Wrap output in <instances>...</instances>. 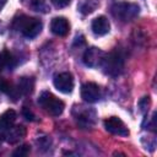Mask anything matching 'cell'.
<instances>
[{
  "mask_svg": "<svg viewBox=\"0 0 157 157\" xmlns=\"http://www.w3.org/2000/svg\"><path fill=\"white\" fill-rule=\"evenodd\" d=\"M74 114H75L77 123L83 128H87V126H91L94 124L96 112L93 109H87V108L80 105V107H76V109L74 110Z\"/></svg>",
  "mask_w": 157,
  "mask_h": 157,
  "instance_id": "8",
  "label": "cell"
},
{
  "mask_svg": "<svg viewBox=\"0 0 157 157\" xmlns=\"http://www.w3.org/2000/svg\"><path fill=\"white\" fill-rule=\"evenodd\" d=\"M104 52L101 50L99 48H96V47H91L88 49H86V52L83 53V63L86 66L88 67H97V66H101L102 61H103V58H104Z\"/></svg>",
  "mask_w": 157,
  "mask_h": 157,
  "instance_id": "7",
  "label": "cell"
},
{
  "mask_svg": "<svg viewBox=\"0 0 157 157\" xmlns=\"http://www.w3.org/2000/svg\"><path fill=\"white\" fill-rule=\"evenodd\" d=\"M124 65H125L124 54L118 49H114L110 53L104 54L103 61L101 64V66L103 69V72L109 75V76L120 75L124 70Z\"/></svg>",
  "mask_w": 157,
  "mask_h": 157,
  "instance_id": "2",
  "label": "cell"
},
{
  "mask_svg": "<svg viewBox=\"0 0 157 157\" xmlns=\"http://www.w3.org/2000/svg\"><path fill=\"white\" fill-rule=\"evenodd\" d=\"M38 145L40 146V147H49L50 146V139L49 137H47V136H43V137H39V140H38Z\"/></svg>",
  "mask_w": 157,
  "mask_h": 157,
  "instance_id": "19",
  "label": "cell"
},
{
  "mask_svg": "<svg viewBox=\"0 0 157 157\" xmlns=\"http://www.w3.org/2000/svg\"><path fill=\"white\" fill-rule=\"evenodd\" d=\"M50 31L58 37H65L70 31V23L65 17H54L50 22Z\"/></svg>",
  "mask_w": 157,
  "mask_h": 157,
  "instance_id": "10",
  "label": "cell"
},
{
  "mask_svg": "<svg viewBox=\"0 0 157 157\" xmlns=\"http://www.w3.org/2000/svg\"><path fill=\"white\" fill-rule=\"evenodd\" d=\"M54 87L61 93H70L74 90V77L70 72H60L54 76Z\"/></svg>",
  "mask_w": 157,
  "mask_h": 157,
  "instance_id": "5",
  "label": "cell"
},
{
  "mask_svg": "<svg viewBox=\"0 0 157 157\" xmlns=\"http://www.w3.org/2000/svg\"><path fill=\"white\" fill-rule=\"evenodd\" d=\"M140 12V7L132 2H117L112 7V13L121 22L132 21Z\"/></svg>",
  "mask_w": 157,
  "mask_h": 157,
  "instance_id": "4",
  "label": "cell"
},
{
  "mask_svg": "<svg viewBox=\"0 0 157 157\" xmlns=\"http://www.w3.org/2000/svg\"><path fill=\"white\" fill-rule=\"evenodd\" d=\"M38 103L48 114L53 117H59L64 112V108H65L64 102L59 99L58 97H55L49 91H44L39 94Z\"/></svg>",
  "mask_w": 157,
  "mask_h": 157,
  "instance_id": "3",
  "label": "cell"
},
{
  "mask_svg": "<svg viewBox=\"0 0 157 157\" xmlns=\"http://www.w3.org/2000/svg\"><path fill=\"white\" fill-rule=\"evenodd\" d=\"M5 131H6L5 132V139L10 144H16L26 136V128L22 126V125L11 126L10 129H7Z\"/></svg>",
  "mask_w": 157,
  "mask_h": 157,
  "instance_id": "12",
  "label": "cell"
},
{
  "mask_svg": "<svg viewBox=\"0 0 157 157\" xmlns=\"http://www.w3.org/2000/svg\"><path fill=\"white\" fill-rule=\"evenodd\" d=\"M150 105H151V98L148 96H145L139 101V108H140V112L142 114H146L148 112Z\"/></svg>",
  "mask_w": 157,
  "mask_h": 157,
  "instance_id": "18",
  "label": "cell"
},
{
  "mask_svg": "<svg viewBox=\"0 0 157 157\" xmlns=\"http://www.w3.org/2000/svg\"><path fill=\"white\" fill-rule=\"evenodd\" d=\"M98 6H99L98 0H82L78 4V11L83 15H88L92 13Z\"/></svg>",
  "mask_w": 157,
  "mask_h": 157,
  "instance_id": "15",
  "label": "cell"
},
{
  "mask_svg": "<svg viewBox=\"0 0 157 157\" xmlns=\"http://www.w3.org/2000/svg\"><path fill=\"white\" fill-rule=\"evenodd\" d=\"M91 28L96 36H104L109 32L110 25H109V21L105 16H98L92 21Z\"/></svg>",
  "mask_w": 157,
  "mask_h": 157,
  "instance_id": "11",
  "label": "cell"
},
{
  "mask_svg": "<svg viewBox=\"0 0 157 157\" xmlns=\"http://www.w3.org/2000/svg\"><path fill=\"white\" fill-rule=\"evenodd\" d=\"M5 66H7V61H6V53H5V52H2V53H0V71H1Z\"/></svg>",
  "mask_w": 157,
  "mask_h": 157,
  "instance_id": "22",
  "label": "cell"
},
{
  "mask_svg": "<svg viewBox=\"0 0 157 157\" xmlns=\"http://www.w3.org/2000/svg\"><path fill=\"white\" fill-rule=\"evenodd\" d=\"M29 6L34 11L42 12V13H47L50 10V7L45 0H29Z\"/></svg>",
  "mask_w": 157,
  "mask_h": 157,
  "instance_id": "16",
  "label": "cell"
},
{
  "mask_svg": "<svg viewBox=\"0 0 157 157\" xmlns=\"http://www.w3.org/2000/svg\"><path fill=\"white\" fill-rule=\"evenodd\" d=\"M22 113H23V115L26 117V119H28V120H33L34 119V114L29 110V108H27V107H23V109H22Z\"/></svg>",
  "mask_w": 157,
  "mask_h": 157,
  "instance_id": "21",
  "label": "cell"
},
{
  "mask_svg": "<svg viewBox=\"0 0 157 157\" xmlns=\"http://www.w3.org/2000/svg\"><path fill=\"white\" fill-rule=\"evenodd\" d=\"M17 114L13 109H7L5 110L1 115H0V129L2 130H7L11 126H13L15 121H16Z\"/></svg>",
  "mask_w": 157,
  "mask_h": 157,
  "instance_id": "13",
  "label": "cell"
},
{
  "mask_svg": "<svg viewBox=\"0 0 157 157\" xmlns=\"http://www.w3.org/2000/svg\"><path fill=\"white\" fill-rule=\"evenodd\" d=\"M29 152H31V146L27 145V144H25V145L17 147V148L12 152V156H13V157H26Z\"/></svg>",
  "mask_w": 157,
  "mask_h": 157,
  "instance_id": "17",
  "label": "cell"
},
{
  "mask_svg": "<svg viewBox=\"0 0 157 157\" xmlns=\"http://www.w3.org/2000/svg\"><path fill=\"white\" fill-rule=\"evenodd\" d=\"M104 128L108 132L118 136H128L129 135V129L125 125V123L118 118V117H110L104 120Z\"/></svg>",
  "mask_w": 157,
  "mask_h": 157,
  "instance_id": "6",
  "label": "cell"
},
{
  "mask_svg": "<svg viewBox=\"0 0 157 157\" xmlns=\"http://www.w3.org/2000/svg\"><path fill=\"white\" fill-rule=\"evenodd\" d=\"M101 97V90L94 82H86L81 87V98L87 103H94Z\"/></svg>",
  "mask_w": 157,
  "mask_h": 157,
  "instance_id": "9",
  "label": "cell"
},
{
  "mask_svg": "<svg viewBox=\"0 0 157 157\" xmlns=\"http://www.w3.org/2000/svg\"><path fill=\"white\" fill-rule=\"evenodd\" d=\"M13 28L22 33L28 39L36 38L42 31V22L38 18L20 15L13 20Z\"/></svg>",
  "mask_w": 157,
  "mask_h": 157,
  "instance_id": "1",
  "label": "cell"
},
{
  "mask_svg": "<svg viewBox=\"0 0 157 157\" xmlns=\"http://www.w3.org/2000/svg\"><path fill=\"white\" fill-rule=\"evenodd\" d=\"M34 87V80L32 77H21L17 83V91L20 94H28L33 91Z\"/></svg>",
  "mask_w": 157,
  "mask_h": 157,
  "instance_id": "14",
  "label": "cell"
},
{
  "mask_svg": "<svg viewBox=\"0 0 157 157\" xmlns=\"http://www.w3.org/2000/svg\"><path fill=\"white\" fill-rule=\"evenodd\" d=\"M6 1H7V0H0V11H1V10L4 9V6L6 5Z\"/></svg>",
  "mask_w": 157,
  "mask_h": 157,
  "instance_id": "23",
  "label": "cell"
},
{
  "mask_svg": "<svg viewBox=\"0 0 157 157\" xmlns=\"http://www.w3.org/2000/svg\"><path fill=\"white\" fill-rule=\"evenodd\" d=\"M1 140H2V135L0 134V142H1Z\"/></svg>",
  "mask_w": 157,
  "mask_h": 157,
  "instance_id": "24",
  "label": "cell"
},
{
  "mask_svg": "<svg viewBox=\"0 0 157 157\" xmlns=\"http://www.w3.org/2000/svg\"><path fill=\"white\" fill-rule=\"evenodd\" d=\"M52 1L56 7H65L71 2V0H52Z\"/></svg>",
  "mask_w": 157,
  "mask_h": 157,
  "instance_id": "20",
  "label": "cell"
}]
</instances>
